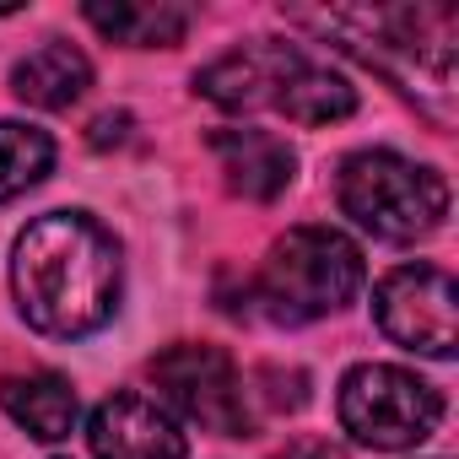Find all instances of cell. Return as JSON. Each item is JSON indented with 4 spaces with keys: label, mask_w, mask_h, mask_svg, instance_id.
I'll return each mask as SVG.
<instances>
[{
    "label": "cell",
    "mask_w": 459,
    "mask_h": 459,
    "mask_svg": "<svg viewBox=\"0 0 459 459\" xmlns=\"http://www.w3.org/2000/svg\"><path fill=\"white\" fill-rule=\"evenodd\" d=\"M125 260L103 221L87 211H49L12 244L17 314L55 341H82L119 314Z\"/></svg>",
    "instance_id": "6da1fadb"
},
{
    "label": "cell",
    "mask_w": 459,
    "mask_h": 459,
    "mask_svg": "<svg viewBox=\"0 0 459 459\" xmlns=\"http://www.w3.org/2000/svg\"><path fill=\"white\" fill-rule=\"evenodd\" d=\"M362 287V249L335 233V227H292L287 238L271 244L255 303L276 325H314L335 308H346Z\"/></svg>",
    "instance_id": "7a4b0ae2"
},
{
    "label": "cell",
    "mask_w": 459,
    "mask_h": 459,
    "mask_svg": "<svg viewBox=\"0 0 459 459\" xmlns=\"http://www.w3.org/2000/svg\"><path fill=\"white\" fill-rule=\"evenodd\" d=\"M341 211L384 244H421L448 216V178L400 152H351L341 162Z\"/></svg>",
    "instance_id": "3957f363"
},
{
    "label": "cell",
    "mask_w": 459,
    "mask_h": 459,
    "mask_svg": "<svg viewBox=\"0 0 459 459\" xmlns=\"http://www.w3.org/2000/svg\"><path fill=\"white\" fill-rule=\"evenodd\" d=\"M335 405H341V427L362 448H378V454L416 448L443 421V394L427 378H416L411 368H394V362H357L341 378Z\"/></svg>",
    "instance_id": "277c9868"
},
{
    "label": "cell",
    "mask_w": 459,
    "mask_h": 459,
    "mask_svg": "<svg viewBox=\"0 0 459 459\" xmlns=\"http://www.w3.org/2000/svg\"><path fill=\"white\" fill-rule=\"evenodd\" d=\"M152 384L184 421L205 432H221V437L255 432V400L221 346H195V341L168 346L162 357H152Z\"/></svg>",
    "instance_id": "5b68a950"
},
{
    "label": "cell",
    "mask_w": 459,
    "mask_h": 459,
    "mask_svg": "<svg viewBox=\"0 0 459 459\" xmlns=\"http://www.w3.org/2000/svg\"><path fill=\"white\" fill-rule=\"evenodd\" d=\"M378 330L432 362H448L459 351V287L437 265H400L373 292Z\"/></svg>",
    "instance_id": "8992f818"
},
{
    "label": "cell",
    "mask_w": 459,
    "mask_h": 459,
    "mask_svg": "<svg viewBox=\"0 0 459 459\" xmlns=\"http://www.w3.org/2000/svg\"><path fill=\"white\" fill-rule=\"evenodd\" d=\"M87 443L98 459H184L189 443L173 421V411L152 394H108L92 421H87Z\"/></svg>",
    "instance_id": "52a82bcc"
},
{
    "label": "cell",
    "mask_w": 459,
    "mask_h": 459,
    "mask_svg": "<svg viewBox=\"0 0 459 459\" xmlns=\"http://www.w3.org/2000/svg\"><path fill=\"white\" fill-rule=\"evenodd\" d=\"M292 55H298V44L255 39V44H244V49H227L221 60H211V65L195 76V92L211 98V103L227 108V114L276 108V92H281V76H287Z\"/></svg>",
    "instance_id": "ba28073f"
},
{
    "label": "cell",
    "mask_w": 459,
    "mask_h": 459,
    "mask_svg": "<svg viewBox=\"0 0 459 459\" xmlns=\"http://www.w3.org/2000/svg\"><path fill=\"white\" fill-rule=\"evenodd\" d=\"M211 152L221 162L227 189L244 195V200H276L298 173L292 146L281 135H271V130H216Z\"/></svg>",
    "instance_id": "9c48e42d"
},
{
    "label": "cell",
    "mask_w": 459,
    "mask_h": 459,
    "mask_svg": "<svg viewBox=\"0 0 459 459\" xmlns=\"http://www.w3.org/2000/svg\"><path fill=\"white\" fill-rule=\"evenodd\" d=\"M0 405L17 427H28V437L39 443H60L71 437L82 405H76V389L65 373H49V368H33V373H6L0 378Z\"/></svg>",
    "instance_id": "30bf717a"
},
{
    "label": "cell",
    "mask_w": 459,
    "mask_h": 459,
    "mask_svg": "<svg viewBox=\"0 0 459 459\" xmlns=\"http://www.w3.org/2000/svg\"><path fill=\"white\" fill-rule=\"evenodd\" d=\"M87 87H92V60H87L76 44H65V39L39 44V49L22 55L17 71H12V92H17L28 108H49V114L82 103Z\"/></svg>",
    "instance_id": "8fae6325"
},
{
    "label": "cell",
    "mask_w": 459,
    "mask_h": 459,
    "mask_svg": "<svg viewBox=\"0 0 459 459\" xmlns=\"http://www.w3.org/2000/svg\"><path fill=\"white\" fill-rule=\"evenodd\" d=\"M82 17L125 49H173L195 22V12L173 6V0H114V6L108 0H92Z\"/></svg>",
    "instance_id": "7c38bea8"
},
{
    "label": "cell",
    "mask_w": 459,
    "mask_h": 459,
    "mask_svg": "<svg viewBox=\"0 0 459 459\" xmlns=\"http://www.w3.org/2000/svg\"><path fill=\"white\" fill-rule=\"evenodd\" d=\"M357 108V87L346 76H335L330 65H319L314 55H292L281 92H276V114H287L292 125H335Z\"/></svg>",
    "instance_id": "4fadbf2b"
},
{
    "label": "cell",
    "mask_w": 459,
    "mask_h": 459,
    "mask_svg": "<svg viewBox=\"0 0 459 459\" xmlns=\"http://www.w3.org/2000/svg\"><path fill=\"white\" fill-rule=\"evenodd\" d=\"M49 168H55L49 130L22 125V119H0V205L28 195L33 184H44Z\"/></svg>",
    "instance_id": "5bb4252c"
},
{
    "label": "cell",
    "mask_w": 459,
    "mask_h": 459,
    "mask_svg": "<svg viewBox=\"0 0 459 459\" xmlns=\"http://www.w3.org/2000/svg\"><path fill=\"white\" fill-rule=\"evenodd\" d=\"M276 459H346V454H341L330 437H292Z\"/></svg>",
    "instance_id": "9a60e30c"
},
{
    "label": "cell",
    "mask_w": 459,
    "mask_h": 459,
    "mask_svg": "<svg viewBox=\"0 0 459 459\" xmlns=\"http://www.w3.org/2000/svg\"><path fill=\"white\" fill-rule=\"evenodd\" d=\"M125 130H130V114H103V119L92 125V146H108V141H125Z\"/></svg>",
    "instance_id": "2e32d148"
}]
</instances>
